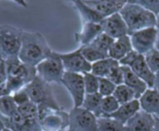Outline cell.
I'll return each mask as SVG.
<instances>
[{"label": "cell", "mask_w": 159, "mask_h": 131, "mask_svg": "<svg viewBox=\"0 0 159 131\" xmlns=\"http://www.w3.org/2000/svg\"><path fill=\"white\" fill-rule=\"evenodd\" d=\"M52 51L41 33L22 32L21 45L18 56L21 62L32 67H36L42 61L48 58Z\"/></svg>", "instance_id": "obj_1"}, {"label": "cell", "mask_w": 159, "mask_h": 131, "mask_svg": "<svg viewBox=\"0 0 159 131\" xmlns=\"http://www.w3.org/2000/svg\"><path fill=\"white\" fill-rule=\"evenodd\" d=\"M119 13L128 26L129 35L137 31L156 27L157 25V15L138 4L128 2Z\"/></svg>", "instance_id": "obj_2"}, {"label": "cell", "mask_w": 159, "mask_h": 131, "mask_svg": "<svg viewBox=\"0 0 159 131\" xmlns=\"http://www.w3.org/2000/svg\"><path fill=\"white\" fill-rule=\"evenodd\" d=\"M39 125L41 131H68L69 113L48 106H38Z\"/></svg>", "instance_id": "obj_3"}, {"label": "cell", "mask_w": 159, "mask_h": 131, "mask_svg": "<svg viewBox=\"0 0 159 131\" xmlns=\"http://www.w3.org/2000/svg\"><path fill=\"white\" fill-rule=\"evenodd\" d=\"M31 102L37 106H48L54 109L61 107L56 101L50 84L45 82L37 75L25 87Z\"/></svg>", "instance_id": "obj_4"}, {"label": "cell", "mask_w": 159, "mask_h": 131, "mask_svg": "<svg viewBox=\"0 0 159 131\" xmlns=\"http://www.w3.org/2000/svg\"><path fill=\"white\" fill-rule=\"evenodd\" d=\"M23 30L11 26L0 25V58L4 61L19 56Z\"/></svg>", "instance_id": "obj_5"}, {"label": "cell", "mask_w": 159, "mask_h": 131, "mask_svg": "<svg viewBox=\"0 0 159 131\" xmlns=\"http://www.w3.org/2000/svg\"><path fill=\"white\" fill-rule=\"evenodd\" d=\"M35 69L36 75L48 84H61L65 73L60 54L55 51H52V53L42 61Z\"/></svg>", "instance_id": "obj_6"}, {"label": "cell", "mask_w": 159, "mask_h": 131, "mask_svg": "<svg viewBox=\"0 0 159 131\" xmlns=\"http://www.w3.org/2000/svg\"><path fill=\"white\" fill-rule=\"evenodd\" d=\"M119 63L121 66L129 67L135 75L147 84L149 88H153L155 74L150 70L143 55L139 54L137 51L132 49L119 61Z\"/></svg>", "instance_id": "obj_7"}, {"label": "cell", "mask_w": 159, "mask_h": 131, "mask_svg": "<svg viewBox=\"0 0 159 131\" xmlns=\"http://www.w3.org/2000/svg\"><path fill=\"white\" fill-rule=\"evenodd\" d=\"M69 129L98 131V117L83 107H74L69 113Z\"/></svg>", "instance_id": "obj_8"}, {"label": "cell", "mask_w": 159, "mask_h": 131, "mask_svg": "<svg viewBox=\"0 0 159 131\" xmlns=\"http://www.w3.org/2000/svg\"><path fill=\"white\" fill-rule=\"evenodd\" d=\"M61 84L70 93L74 107H81L86 95L83 75L65 72Z\"/></svg>", "instance_id": "obj_9"}, {"label": "cell", "mask_w": 159, "mask_h": 131, "mask_svg": "<svg viewBox=\"0 0 159 131\" xmlns=\"http://www.w3.org/2000/svg\"><path fill=\"white\" fill-rule=\"evenodd\" d=\"M157 36V29L156 27L143 29L129 34L132 48L142 55H145L155 48Z\"/></svg>", "instance_id": "obj_10"}, {"label": "cell", "mask_w": 159, "mask_h": 131, "mask_svg": "<svg viewBox=\"0 0 159 131\" xmlns=\"http://www.w3.org/2000/svg\"><path fill=\"white\" fill-rule=\"evenodd\" d=\"M59 54L65 72L81 75L91 72V63L85 59L81 52L80 47L68 53Z\"/></svg>", "instance_id": "obj_11"}, {"label": "cell", "mask_w": 159, "mask_h": 131, "mask_svg": "<svg viewBox=\"0 0 159 131\" xmlns=\"http://www.w3.org/2000/svg\"><path fill=\"white\" fill-rule=\"evenodd\" d=\"M7 76L17 77L24 81L27 85L36 76L35 67L29 66L20 61L19 57L7 59L5 61Z\"/></svg>", "instance_id": "obj_12"}, {"label": "cell", "mask_w": 159, "mask_h": 131, "mask_svg": "<svg viewBox=\"0 0 159 131\" xmlns=\"http://www.w3.org/2000/svg\"><path fill=\"white\" fill-rule=\"evenodd\" d=\"M101 25L102 32L113 39L129 35L128 26L119 12L103 19Z\"/></svg>", "instance_id": "obj_13"}, {"label": "cell", "mask_w": 159, "mask_h": 131, "mask_svg": "<svg viewBox=\"0 0 159 131\" xmlns=\"http://www.w3.org/2000/svg\"><path fill=\"white\" fill-rule=\"evenodd\" d=\"M4 128L10 131H41L38 121H32L25 118L19 112L10 117L0 116Z\"/></svg>", "instance_id": "obj_14"}, {"label": "cell", "mask_w": 159, "mask_h": 131, "mask_svg": "<svg viewBox=\"0 0 159 131\" xmlns=\"http://www.w3.org/2000/svg\"><path fill=\"white\" fill-rule=\"evenodd\" d=\"M98 12L103 19L118 13L128 3V0H83Z\"/></svg>", "instance_id": "obj_15"}, {"label": "cell", "mask_w": 159, "mask_h": 131, "mask_svg": "<svg viewBox=\"0 0 159 131\" xmlns=\"http://www.w3.org/2000/svg\"><path fill=\"white\" fill-rule=\"evenodd\" d=\"M155 117L146 112L140 110L125 125L126 131H153L155 127Z\"/></svg>", "instance_id": "obj_16"}, {"label": "cell", "mask_w": 159, "mask_h": 131, "mask_svg": "<svg viewBox=\"0 0 159 131\" xmlns=\"http://www.w3.org/2000/svg\"><path fill=\"white\" fill-rule=\"evenodd\" d=\"M141 110L159 118V92L154 88H148L139 99Z\"/></svg>", "instance_id": "obj_17"}, {"label": "cell", "mask_w": 159, "mask_h": 131, "mask_svg": "<svg viewBox=\"0 0 159 131\" xmlns=\"http://www.w3.org/2000/svg\"><path fill=\"white\" fill-rule=\"evenodd\" d=\"M123 75H124V82L123 84L128 86L129 88H131L136 95V98L139 100L142 95L149 88L147 84L142 80L137 75H135L129 67L127 66H121Z\"/></svg>", "instance_id": "obj_18"}, {"label": "cell", "mask_w": 159, "mask_h": 131, "mask_svg": "<svg viewBox=\"0 0 159 131\" xmlns=\"http://www.w3.org/2000/svg\"><path fill=\"white\" fill-rule=\"evenodd\" d=\"M101 33H102L101 23L95 22H84L79 33L75 34V41L81 46H85L92 42Z\"/></svg>", "instance_id": "obj_19"}, {"label": "cell", "mask_w": 159, "mask_h": 131, "mask_svg": "<svg viewBox=\"0 0 159 131\" xmlns=\"http://www.w3.org/2000/svg\"><path fill=\"white\" fill-rule=\"evenodd\" d=\"M140 110H141L140 102L138 99H136L128 103L121 104L119 106V108L114 114H112L108 116L117 120L118 122L122 123L123 125H126L127 122L130 118H132Z\"/></svg>", "instance_id": "obj_20"}, {"label": "cell", "mask_w": 159, "mask_h": 131, "mask_svg": "<svg viewBox=\"0 0 159 131\" xmlns=\"http://www.w3.org/2000/svg\"><path fill=\"white\" fill-rule=\"evenodd\" d=\"M132 49L133 48L129 35L119 37L117 39H115L114 43L112 44L108 52L109 58L119 61Z\"/></svg>", "instance_id": "obj_21"}, {"label": "cell", "mask_w": 159, "mask_h": 131, "mask_svg": "<svg viewBox=\"0 0 159 131\" xmlns=\"http://www.w3.org/2000/svg\"><path fill=\"white\" fill-rule=\"evenodd\" d=\"M73 3L74 7L79 12L84 22H95L101 23L103 20V18L96 12L92 7L87 5L83 0H67Z\"/></svg>", "instance_id": "obj_22"}, {"label": "cell", "mask_w": 159, "mask_h": 131, "mask_svg": "<svg viewBox=\"0 0 159 131\" xmlns=\"http://www.w3.org/2000/svg\"><path fill=\"white\" fill-rule=\"evenodd\" d=\"M118 63L119 61L111 58H106L98 61L91 64V73L100 78H106L110 74L111 70Z\"/></svg>", "instance_id": "obj_23"}, {"label": "cell", "mask_w": 159, "mask_h": 131, "mask_svg": "<svg viewBox=\"0 0 159 131\" xmlns=\"http://www.w3.org/2000/svg\"><path fill=\"white\" fill-rule=\"evenodd\" d=\"M102 97L100 95V93H93V94H86L82 106L84 109L91 112L93 115H95L98 118L102 116Z\"/></svg>", "instance_id": "obj_24"}, {"label": "cell", "mask_w": 159, "mask_h": 131, "mask_svg": "<svg viewBox=\"0 0 159 131\" xmlns=\"http://www.w3.org/2000/svg\"><path fill=\"white\" fill-rule=\"evenodd\" d=\"M113 96L116 98V100L119 102L120 105L124 104V103H128V102H132L137 99L135 92L124 84L116 86V88Z\"/></svg>", "instance_id": "obj_25"}, {"label": "cell", "mask_w": 159, "mask_h": 131, "mask_svg": "<svg viewBox=\"0 0 159 131\" xmlns=\"http://www.w3.org/2000/svg\"><path fill=\"white\" fill-rule=\"evenodd\" d=\"M98 131H126L125 125L109 116L98 118Z\"/></svg>", "instance_id": "obj_26"}, {"label": "cell", "mask_w": 159, "mask_h": 131, "mask_svg": "<svg viewBox=\"0 0 159 131\" xmlns=\"http://www.w3.org/2000/svg\"><path fill=\"white\" fill-rule=\"evenodd\" d=\"M80 49H81V52H82L83 56L85 57V59L89 62H90L91 64L96 62V61H98L109 58L108 54L100 51L99 49H97L96 47H94L90 44H88V45H85V46H81Z\"/></svg>", "instance_id": "obj_27"}, {"label": "cell", "mask_w": 159, "mask_h": 131, "mask_svg": "<svg viewBox=\"0 0 159 131\" xmlns=\"http://www.w3.org/2000/svg\"><path fill=\"white\" fill-rule=\"evenodd\" d=\"M18 112V106L12 95L5 96L0 99V116L10 117Z\"/></svg>", "instance_id": "obj_28"}, {"label": "cell", "mask_w": 159, "mask_h": 131, "mask_svg": "<svg viewBox=\"0 0 159 131\" xmlns=\"http://www.w3.org/2000/svg\"><path fill=\"white\" fill-rule=\"evenodd\" d=\"M114 41H115V39H113L112 37H110L109 35H107L106 34H104L102 32L89 44L91 46H93L94 47H96L97 49H99L100 51L108 54L109 49H110L112 44L114 43Z\"/></svg>", "instance_id": "obj_29"}, {"label": "cell", "mask_w": 159, "mask_h": 131, "mask_svg": "<svg viewBox=\"0 0 159 131\" xmlns=\"http://www.w3.org/2000/svg\"><path fill=\"white\" fill-rule=\"evenodd\" d=\"M18 112L29 120L38 121V117H39L38 106L31 101L27 103L18 106Z\"/></svg>", "instance_id": "obj_30"}, {"label": "cell", "mask_w": 159, "mask_h": 131, "mask_svg": "<svg viewBox=\"0 0 159 131\" xmlns=\"http://www.w3.org/2000/svg\"><path fill=\"white\" fill-rule=\"evenodd\" d=\"M120 104L119 102L116 100V98L112 96H107V97H102V116H108L112 114H114L118 108Z\"/></svg>", "instance_id": "obj_31"}, {"label": "cell", "mask_w": 159, "mask_h": 131, "mask_svg": "<svg viewBox=\"0 0 159 131\" xmlns=\"http://www.w3.org/2000/svg\"><path fill=\"white\" fill-rule=\"evenodd\" d=\"M84 76V85L86 94H93L99 92V77L94 75L91 72L86 73Z\"/></svg>", "instance_id": "obj_32"}, {"label": "cell", "mask_w": 159, "mask_h": 131, "mask_svg": "<svg viewBox=\"0 0 159 131\" xmlns=\"http://www.w3.org/2000/svg\"><path fill=\"white\" fill-rule=\"evenodd\" d=\"M143 56L150 70L154 74L159 72V50L155 47Z\"/></svg>", "instance_id": "obj_33"}, {"label": "cell", "mask_w": 159, "mask_h": 131, "mask_svg": "<svg viewBox=\"0 0 159 131\" xmlns=\"http://www.w3.org/2000/svg\"><path fill=\"white\" fill-rule=\"evenodd\" d=\"M116 88V85L107 78L99 77V93L102 97L112 96Z\"/></svg>", "instance_id": "obj_34"}, {"label": "cell", "mask_w": 159, "mask_h": 131, "mask_svg": "<svg viewBox=\"0 0 159 131\" xmlns=\"http://www.w3.org/2000/svg\"><path fill=\"white\" fill-rule=\"evenodd\" d=\"M128 2L138 4L150 10L155 15H159V0H128Z\"/></svg>", "instance_id": "obj_35"}, {"label": "cell", "mask_w": 159, "mask_h": 131, "mask_svg": "<svg viewBox=\"0 0 159 131\" xmlns=\"http://www.w3.org/2000/svg\"><path fill=\"white\" fill-rule=\"evenodd\" d=\"M106 78L111 80L116 86H119V85L123 84V82H124V75H123V71H122V67H121L120 63L116 65L111 70L110 74L108 75V76Z\"/></svg>", "instance_id": "obj_36"}, {"label": "cell", "mask_w": 159, "mask_h": 131, "mask_svg": "<svg viewBox=\"0 0 159 131\" xmlns=\"http://www.w3.org/2000/svg\"><path fill=\"white\" fill-rule=\"evenodd\" d=\"M12 97H13V100L16 102L17 106H20V105H22L24 103H27V102H29L31 101L25 88L20 89L19 91H17L15 93H13Z\"/></svg>", "instance_id": "obj_37"}, {"label": "cell", "mask_w": 159, "mask_h": 131, "mask_svg": "<svg viewBox=\"0 0 159 131\" xmlns=\"http://www.w3.org/2000/svg\"><path fill=\"white\" fill-rule=\"evenodd\" d=\"M7 78V72L6 62L3 59L0 60V86L5 84Z\"/></svg>", "instance_id": "obj_38"}, {"label": "cell", "mask_w": 159, "mask_h": 131, "mask_svg": "<svg viewBox=\"0 0 159 131\" xmlns=\"http://www.w3.org/2000/svg\"><path fill=\"white\" fill-rule=\"evenodd\" d=\"M8 95H10V94H9V92L7 88L6 83H5V84L0 86V99L5 97V96H8Z\"/></svg>", "instance_id": "obj_39"}, {"label": "cell", "mask_w": 159, "mask_h": 131, "mask_svg": "<svg viewBox=\"0 0 159 131\" xmlns=\"http://www.w3.org/2000/svg\"><path fill=\"white\" fill-rule=\"evenodd\" d=\"M153 88L159 92V72H157V74H155V80H154Z\"/></svg>", "instance_id": "obj_40"}, {"label": "cell", "mask_w": 159, "mask_h": 131, "mask_svg": "<svg viewBox=\"0 0 159 131\" xmlns=\"http://www.w3.org/2000/svg\"><path fill=\"white\" fill-rule=\"evenodd\" d=\"M12 1H14L15 3H17L18 5H20V6H21L23 7H28V5H27L25 0H12Z\"/></svg>", "instance_id": "obj_41"}, {"label": "cell", "mask_w": 159, "mask_h": 131, "mask_svg": "<svg viewBox=\"0 0 159 131\" xmlns=\"http://www.w3.org/2000/svg\"><path fill=\"white\" fill-rule=\"evenodd\" d=\"M155 127H154V130L153 131H159V118H155Z\"/></svg>", "instance_id": "obj_42"}, {"label": "cell", "mask_w": 159, "mask_h": 131, "mask_svg": "<svg viewBox=\"0 0 159 131\" xmlns=\"http://www.w3.org/2000/svg\"><path fill=\"white\" fill-rule=\"evenodd\" d=\"M155 47L159 50V30H157V41H156V46Z\"/></svg>", "instance_id": "obj_43"}, {"label": "cell", "mask_w": 159, "mask_h": 131, "mask_svg": "<svg viewBox=\"0 0 159 131\" xmlns=\"http://www.w3.org/2000/svg\"><path fill=\"white\" fill-rule=\"evenodd\" d=\"M156 28L159 30V15L157 16V25H156Z\"/></svg>", "instance_id": "obj_44"}, {"label": "cell", "mask_w": 159, "mask_h": 131, "mask_svg": "<svg viewBox=\"0 0 159 131\" xmlns=\"http://www.w3.org/2000/svg\"><path fill=\"white\" fill-rule=\"evenodd\" d=\"M3 129H4V125H3V123H2V121L0 120V131L3 130Z\"/></svg>", "instance_id": "obj_45"}, {"label": "cell", "mask_w": 159, "mask_h": 131, "mask_svg": "<svg viewBox=\"0 0 159 131\" xmlns=\"http://www.w3.org/2000/svg\"><path fill=\"white\" fill-rule=\"evenodd\" d=\"M2 131H10L9 130V129H5V128H4V129H3V130Z\"/></svg>", "instance_id": "obj_46"}, {"label": "cell", "mask_w": 159, "mask_h": 131, "mask_svg": "<svg viewBox=\"0 0 159 131\" xmlns=\"http://www.w3.org/2000/svg\"><path fill=\"white\" fill-rule=\"evenodd\" d=\"M68 131H74V130H71V129H69V130H68Z\"/></svg>", "instance_id": "obj_47"}, {"label": "cell", "mask_w": 159, "mask_h": 131, "mask_svg": "<svg viewBox=\"0 0 159 131\" xmlns=\"http://www.w3.org/2000/svg\"><path fill=\"white\" fill-rule=\"evenodd\" d=\"M0 60H1V59H0Z\"/></svg>", "instance_id": "obj_48"}, {"label": "cell", "mask_w": 159, "mask_h": 131, "mask_svg": "<svg viewBox=\"0 0 159 131\" xmlns=\"http://www.w3.org/2000/svg\"><path fill=\"white\" fill-rule=\"evenodd\" d=\"M0 59H1V58H0Z\"/></svg>", "instance_id": "obj_49"}]
</instances>
